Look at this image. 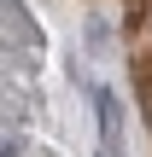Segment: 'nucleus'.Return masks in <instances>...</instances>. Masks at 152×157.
Returning a JSON list of instances; mask_svg holds the SVG:
<instances>
[{
    "label": "nucleus",
    "mask_w": 152,
    "mask_h": 157,
    "mask_svg": "<svg viewBox=\"0 0 152 157\" xmlns=\"http://www.w3.org/2000/svg\"><path fill=\"white\" fill-rule=\"evenodd\" d=\"M0 157H23V146H18V140L6 134V140H0Z\"/></svg>",
    "instance_id": "2"
},
{
    "label": "nucleus",
    "mask_w": 152,
    "mask_h": 157,
    "mask_svg": "<svg viewBox=\"0 0 152 157\" xmlns=\"http://www.w3.org/2000/svg\"><path fill=\"white\" fill-rule=\"evenodd\" d=\"M94 105H100V134H105V140H117V122H123L117 93H111V87H94Z\"/></svg>",
    "instance_id": "1"
}]
</instances>
